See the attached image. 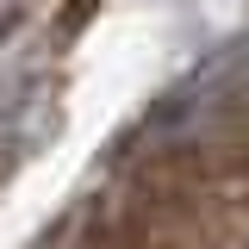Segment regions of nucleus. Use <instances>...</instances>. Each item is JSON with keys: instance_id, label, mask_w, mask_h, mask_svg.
Here are the masks:
<instances>
[{"instance_id": "obj_1", "label": "nucleus", "mask_w": 249, "mask_h": 249, "mask_svg": "<svg viewBox=\"0 0 249 249\" xmlns=\"http://www.w3.org/2000/svg\"><path fill=\"white\" fill-rule=\"evenodd\" d=\"M206 112H218L231 124H249V37L206 75Z\"/></svg>"}]
</instances>
